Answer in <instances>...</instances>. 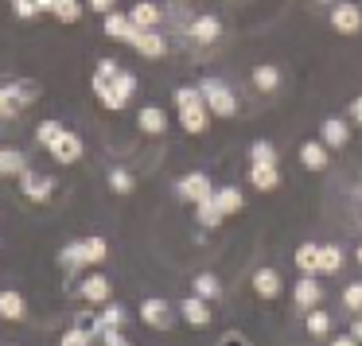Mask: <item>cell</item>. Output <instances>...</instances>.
Listing matches in <instances>:
<instances>
[{
  "label": "cell",
  "mask_w": 362,
  "mask_h": 346,
  "mask_svg": "<svg viewBox=\"0 0 362 346\" xmlns=\"http://www.w3.org/2000/svg\"><path fill=\"white\" fill-rule=\"evenodd\" d=\"M175 109H180L183 133L203 136L206 129H211V109H206V102H203V94H199V86H180V90H175Z\"/></svg>",
  "instance_id": "1"
},
{
  "label": "cell",
  "mask_w": 362,
  "mask_h": 346,
  "mask_svg": "<svg viewBox=\"0 0 362 346\" xmlns=\"http://www.w3.org/2000/svg\"><path fill=\"white\" fill-rule=\"evenodd\" d=\"M199 94H203L211 117H234L238 113V97H234V90H230L222 78H203L199 82Z\"/></svg>",
  "instance_id": "2"
},
{
  "label": "cell",
  "mask_w": 362,
  "mask_h": 346,
  "mask_svg": "<svg viewBox=\"0 0 362 346\" xmlns=\"http://www.w3.org/2000/svg\"><path fill=\"white\" fill-rule=\"evenodd\" d=\"M175 195L183 198V203H206V198L214 195V183H211V175L206 172H191V175H183L180 183H175Z\"/></svg>",
  "instance_id": "3"
},
{
  "label": "cell",
  "mask_w": 362,
  "mask_h": 346,
  "mask_svg": "<svg viewBox=\"0 0 362 346\" xmlns=\"http://www.w3.org/2000/svg\"><path fill=\"white\" fill-rule=\"evenodd\" d=\"M292 304L300 307V311H312V307L323 304V284L315 273H300L296 288H292Z\"/></svg>",
  "instance_id": "4"
},
{
  "label": "cell",
  "mask_w": 362,
  "mask_h": 346,
  "mask_svg": "<svg viewBox=\"0 0 362 346\" xmlns=\"http://www.w3.org/2000/svg\"><path fill=\"white\" fill-rule=\"evenodd\" d=\"M331 28L339 35H358L362 32V8L354 0H339L335 8H331Z\"/></svg>",
  "instance_id": "5"
},
{
  "label": "cell",
  "mask_w": 362,
  "mask_h": 346,
  "mask_svg": "<svg viewBox=\"0 0 362 346\" xmlns=\"http://www.w3.org/2000/svg\"><path fill=\"white\" fill-rule=\"evenodd\" d=\"M98 74H105V78L113 82V90H117V97L121 102H133V94H136V78L129 71H121L117 63H113V59H102V63H98Z\"/></svg>",
  "instance_id": "6"
},
{
  "label": "cell",
  "mask_w": 362,
  "mask_h": 346,
  "mask_svg": "<svg viewBox=\"0 0 362 346\" xmlns=\"http://www.w3.org/2000/svg\"><path fill=\"white\" fill-rule=\"evenodd\" d=\"M141 323H144V327H156V330H168L175 323L172 304H168V299H160V296L144 299V304H141Z\"/></svg>",
  "instance_id": "7"
},
{
  "label": "cell",
  "mask_w": 362,
  "mask_h": 346,
  "mask_svg": "<svg viewBox=\"0 0 362 346\" xmlns=\"http://www.w3.org/2000/svg\"><path fill=\"white\" fill-rule=\"evenodd\" d=\"M78 296L86 299V304H94V307H105V304H110V296H113V284H110V276H102V273H90V276H82V284H78Z\"/></svg>",
  "instance_id": "8"
},
{
  "label": "cell",
  "mask_w": 362,
  "mask_h": 346,
  "mask_svg": "<svg viewBox=\"0 0 362 346\" xmlns=\"http://www.w3.org/2000/svg\"><path fill=\"white\" fill-rule=\"evenodd\" d=\"M47 152L59 160V164H78V160H82V141L71 133V129H63V133L47 144Z\"/></svg>",
  "instance_id": "9"
},
{
  "label": "cell",
  "mask_w": 362,
  "mask_h": 346,
  "mask_svg": "<svg viewBox=\"0 0 362 346\" xmlns=\"http://www.w3.org/2000/svg\"><path fill=\"white\" fill-rule=\"evenodd\" d=\"M20 191H24L32 203H47V198L55 195V179H47V175H35V172H24V175H20Z\"/></svg>",
  "instance_id": "10"
},
{
  "label": "cell",
  "mask_w": 362,
  "mask_h": 346,
  "mask_svg": "<svg viewBox=\"0 0 362 346\" xmlns=\"http://www.w3.org/2000/svg\"><path fill=\"white\" fill-rule=\"evenodd\" d=\"M320 141L327 144V148H346V141H351V121L327 117V121L320 125Z\"/></svg>",
  "instance_id": "11"
},
{
  "label": "cell",
  "mask_w": 362,
  "mask_h": 346,
  "mask_svg": "<svg viewBox=\"0 0 362 346\" xmlns=\"http://www.w3.org/2000/svg\"><path fill=\"white\" fill-rule=\"evenodd\" d=\"M180 315H183V323H191V327H206V323L214 319V311H211V299H199V296H187L180 304Z\"/></svg>",
  "instance_id": "12"
},
{
  "label": "cell",
  "mask_w": 362,
  "mask_h": 346,
  "mask_svg": "<svg viewBox=\"0 0 362 346\" xmlns=\"http://www.w3.org/2000/svg\"><path fill=\"white\" fill-rule=\"evenodd\" d=\"M133 47H136V55H144V59H164V55H168V40L156 32V28H148V32H136Z\"/></svg>",
  "instance_id": "13"
},
{
  "label": "cell",
  "mask_w": 362,
  "mask_h": 346,
  "mask_svg": "<svg viewBox=\"0 0 362 346\" xmlns=\"http://www.w3.org/2000/svg\"><path fill=\"white\" fill-rule=\"evenodd\" d=\"M327 152H331V148H327L323 141H304V144H300V164H304L308 172H323V167L331 164Z\"/></svg>",
  "instance_id": "14"
},
{
  "label": "cell",
  "mask_w": 362,
  "mask_h": 346,
  "mask_svg": "<svg viewBox=\"0 0 362 346\" xmlns=\"http://www.w3.org/2000/svg\"><path fill=\"white\" fill-rule=\"evenodd\" d=\"M253 292H257L261 299H276L284 292L281 273H276V268H257V273H253Z\"/></svg>",
  "instance_id": "15"
},
{
  "label": "cell",
  "mask_w": 362,
  "mask_h": 346,
  "mask_svg": "<svg viewBox=\"0 0 362 346\" xmlns=\"http://www.w3.org/2000/svg\"><path fill=\"white\" fill-rule=\"evenodd\" d=\"M250 183L261 191V195H269V191L281 187V167L276 164H250Z\"/></svg>",
  "instance_id": "16"
},
{
  "label": "cell",
  "mask_w": 362,
  "mask_h": 346,
  "mask_svg": "<svg viewBox=\"0 0 362 346\" xmlns=\"http://www.w3.org/2000/svg\"><path fill=\"white\" fill-rule=\"evenodd\" d=\"M136 32H141V28H136L129 16H121V12H110V16H105V35H110V40H117V43H133V40H136Z\"/></svg>",
  "instance_id": "17"
},
{
  "label": "cell",
  "mask_w": 362,
  "mask_h": 346,
  "mask_svg": "<svg viewBox=\"0 0 362 346\" xmlns=\"http://www.w3.org/2000/svg\"><path fill=\"white\" fill-rule=\"evenodd\" d=\"M24 315H28V299L20 292H0V319L20 323Z\"/></svg>",
  "instance_id": "18"
},
{
  "label": "cell",
  "mask_w": 362,
  "mask_h": 346,
  "mask_svg": "<svg viewBox=\"0 0 362 346\" xmlns=\"http://www.w3.org/2000/svg\"><path fill=\"white\" fill-rule=\"evenodd\" d=\"M136 125H141V133L160 136V133L168 129V113L160 109V105H144V109H141V117H136Z\"/></svg>",
  "instance_id": "19"
},
{
  "label": "cell",
  "mask_w": 362,
  "mask_h": 346,
  "mask_svg": "<svg viewBox=\"0 0 362 346\" xmlns=\"http://www.w3.org/2000/svg\"><path fill=\"white\" fill-rule=\"evenodd\" d=\"M214 206L222 210V218H230V214H238L245 206V195L238 187H214Z\"/></svg>",
  "instance_id": "20"
},
{
  "label": "cell",
  "mask_w": 362,
  "mask_h": 346,
  "mask_svg": "<svg viewBox=\"0 0 362 346\" xmlns=\"http://www.w3.org/2000/svg\"><path fill=\"white\" fill-rule=\"evenodd\" d=\"M218 35H222L218 16H199V20H191V40H195V43H214Z\"/></svg>",
  "instance_id": "21"
},
{
  "label": "cell",
  "mask_w": 362,
  "mask_h": 346,
  "mask_svg": "<svg viewBox=\"0 0 362 346\" xmlns=\"http://www.w3.org/2000/svg\"><path fill=\"white\" fill-rule=\"evenodd\" d=\"M343 249L339 245H320V265H315V276H335L343 268Z\"/></svg>",
  "instance_id": "22"
},
{
  "label": "cell",
  "mask_w": 362,
  "mask_h": 346,
  "mask_svg": "<svg viewBox=\"0 0 362 346\" xmlns=\"http://www.w3.org/2000/svg\"><path fill=\"white\" fill-rule=\"evenodd\" d=\"M129 20H133L141 32H148V28H156L160 24V8L152 4V0H136L133 4V12H129Z\"/></svg>",
  "instance_id": "23"
},
{
  "label": "cell",
  "mask_w": 362,
  "mask_h": 346,
  "mask_svg": "<svg viewBox=\"0 0 362 346\" xmlns=\"http://www.w3.org/2000/svg\"><path fill=\"white\" fill-rule=\"evenodd\" d=\"M94 94H98V102H102L105 109H113V113H117V109H125V102L117 97V90H113V82L105 78V74H98V71H94Z\"/></svg>",
  "instance_id": "24"
},
{
  "label": "cell",
  "mask_w": 362,
  "mask_h": 346,
  "mask_svg": "<svg viewBox=\"0 0 362 346\" xmlns=\"http://www.w3.org/2000/svg\"><path fill=\"white\" fill-rule=\"evenodd\" d=\"M253 86H257L261 94H273V90L281 86V71H276L273 63H261V66H253Z\"/></svg>",
  "instance_id": "25"
},
{
  "label": "cell",
  "mask_w": 362,
  "mask_h": 346,
  "mask_svg": "<svg viewBox=\"0 0 362 346\" xmlns=\"http://www.w3.org/2000/svg\"><path fill=\"white\" fill-rule=\"evenodd\" d=\"M105 257H110L105 237H82V261H86V265H102Z\"/></svg>",
  "instance_id": "26"
},
{
  "label": "cell",
  "mask_w": 362,
  "mask_h": 346,
  "mask_svg": "<svg viewBox=\"0 0 362 346\" xmlns=\"http://www.w3.org/2000/svg\"><path fill=\"white\" fill-rule=\"evenodd\" d=\"M308 335L312 338H323V335H331V327H335V319H331L327 311H320V307H312V311H308Z\"/></svg>",
  "instance_id": "27"
},
{
  "label": "cell",
  "mask_w": 362,
  "mask_h": 346,
  "mask_svg": "<svg viewBox=\"0 0 362 346\" xmlns=\"http://www.w3.org/2000/svg\"><path fill=\"white\" fill-rule=\"evenodd\" d=\"M195 218H199V226H203V229H214V226H222V210L214 206V195L206 198V203H199V206H195Z\"/></svg>",
  "instance_id": "28"
},
{
  "label": "cell",
  "mask_w": 362,
  "mask_h": 346,
  "mask_svg": "<svg viewBox=\"0 0 362 346\" xmlns=\"http://www.w3.org/2000/svg\"><path fill=\"white\" fill-rule=\"evenodd\" d=\"M28 172V160L20 156L16 148H4L0 152V175H24Z\"/></svg>",
  "instance_id": "29"
},
{
  "label": "cell",
  "mask_w": 362,
  "mask_h": 346,
  "mask_svg": "<svg viewBox=\"0 0 362 346\" xmlns=\"http://www.w3.org/2000/svg\"><path fill=\"white\" fill-rule=\"evenodd\" d=\"M191 288H195V292H191V296H199V299H218V296H222V284L214 280L211 273L195 276V284H191Z\"/></svg>",
  "instance_id": "30"
},
{
  "label": "cell",
  "mask_w": 362,
  "mask_h": 346,
  "mask_svg": "<svg viewBox=\"0 0 362 346\" xmlns=\"http://www.w3.org/2000/svg\"><path fill=\"white\" fill-rule=\"evenodd\" d=\"M51 16L63 20V24H78V16H82V0H55Z\"/></svg>",
  "instance_id": "31"
},
{
  "label": "cell",
  "mask_w": 362,
  "mask_h": 346,
  "mask_svg": "<svg viewBox=\"0 0 362 346\" xmlns=\"http://www.w3.org/2000/svg\"><path fill=\"white\" fill-rule=\"evenodd\" d=\"M315 265H320V245H300L296 249V268L300 273H315Z\"/></svg>",
  "instance_id": "32"
},
{
  "label": "cell",
  "mask_w": 362,
  "mask_h": 346,
  "mask_svg": "<svg viewBox=\"0 0 362 346\" xmlns=\"http://www.w3.org/2000/svg\"><path fill=\"white\" fill-rule=\"evenodd\" d=\"M110 187H113V195H129V191L136 187V179L125 172V167H113V172H110Z\"/></svg>",
  "instance_id": "33"
},
{
  "label": "cell",
  "mask_w": 362,
  "mask_h": 346,
  "mask_svg": "<svg viewBox=\"0 0 362 346\" xmlns=\"http://www.w3.org/2000/svg\"><path fill=\"white\" fill-rule=\"evenodd\" d=\"M250 160H253V164H276V148H273V141H253Z\"/></svg>",
  "instance_id": "34"
},
{
  "label": "cell",
  "mask_w": 362,
  "mask_h": 346,
  "mask_svg": "<svg viewBox=\"0 0 362 346\" xmlns=\"http://www.w3.org/2000/svg\"><path fill=\"white\" fill-rule=\"evenodd\" d=\"M24 109V102L16 97V90H0V117H16V113Z\"/></svg>",
  "instance_id": "35"
},
{
  "label": "cell",
  "mask_w": 362,
  "mask_h": 346,
  "mask_svg": "<svg viewBox=\"0 0 362 346\" xmlns=\"http://www.w3.org/2000/svg\"><path fill=\"white\" fill-rule=\"evenodd\" d=\"M343 304H346V311H354V315L362 311V280H351L343 288Z\"/></svg>",
  "instance_id": "36"
},
{
  "label": "cell",
  "mask_w": 362,
  "mask_h": 346,
  "mask_svg": "<svg viewBox=\"0 0 362 346\" xmlns=\"http://www.w3.org/2000/svg\"><path fill=\"white\" fill-rule=\"evenodd\" d=\"M59 265L63 268H86V261H82V241H71L63 249V257H59Z\"/></svg>",
  "instance_id": "37"
},
{
  "label": "cell",
  "mask_w": 362,
  "mask_h": 346,
  "mask_svg": "<svg viewBox=\"0 0 362 346\" xmlns=\"http://www.w3.org/2000/svg\"><path fill=\"white\" fill-rule=\"evenodd\" d=\"M12 90H16V97H20L24 105H35V102H40V86H35V82H28V78H20Z\"/></svg>",
  "instance_id": "38"
},
{
  "label": "cell",
  "mask_w": 362,
  "mask_h": 346,
  "mask_svg": "<svg viewBox=\"0 0 362 346\" xmlns=\"http://www.w3.org/2000/svg\"><path fill=\"white\" fill-rule=\"evenodd\" d=\"M59 133H63V125H59V121H43V125H40V129H35V141H40V144H43V148H47V144H51V141H55V136H59Z\"/></svg>",
  "instance_id": "39"
},
{
  "label": "cell",
  "mask_w": 362,
  "mask_h": 346,
  "mask_svg": "<svg viewBox=\"0 0 362 346\" xmlns=\"http://www.w3.org/2000/svg\"><path fill=\"white\" fill-rule=\"evenodd\" d=\"M102 327H125V307L105 304V311H102Z\"/></svg>",
  "instance_id": "40"
},
{
  "label": "cell",
  "mask_w": 362,
  "mask_h": 346,
  "mask_svg": "<svg viewBox=\"0 0 362 346\" xmlns=\"http://www.w3.org/2000/svg\"><path fill=\"white\" fill-rule=\"evenodd\" d=\"M94 342V335H90V330H82V327H71L63 335V346H90Z\"/></svg>",
  "instance_id": "41"
},
{
  "label": "cell",
  "mask_w": 362,
  "mask_h": 346,
  "mask_svg": "<svg viewBox=\"0 0 362 346\" xmlns=\"http://www.w3.org/2000/svg\"><path fill=\"white\" fill-rule=\"evenodd\" d=\"M98 335H102V346H125V335H121V327H102Z\"/></svg>",
  "instance_id": "42"
},
{
  "label": "cell",
  "mask_w": 362,
  "mask_h": 346,
  "mask_svg": "<svg viewBox=\"0 0 362 346\" xmlns=\"http://www.w3.org/2000/svg\"><path fill=\"white\" fill-rule=\"evenodd\" d=\"M218 346H250V338H245L242 330H226V335L218 338Z\"/></svg>",
  "instance_id": "43"
},
{
  "label": "cell",
  "mask_w": 362,
  "mask_h": 346,
  "mask_svg": "<svg viewBox=\"0 0 362 346\" xmlns=\"http://www.w3.org/2000/svg\"><path fill=\"white\" fill-rule=\"evenodd\" d=\"M16 16H24V20L40 16V8H35V0H16Z\"/></svg>",
  "instance_id": "44"
},
{
  "label": "cell",
  "mask_w": 362,
  "mask_h": 346,
  "mask_svg": "<svg viewBox=\"0 0 362 346\" xmlns=\"http://www.w3.org/2000/svg\"><path fill=\"white\" fill-rule=\"evenodd\" d=\"M346 117H351V125H362V94L351 102V109H346Z\"/></svg>",
  "instance_id": "45"
},
{
  "label": "cell",
  "mask_w": 362,
  "mask_h": 346,
  "mask_svg": "<svg viewBox=\"0 0 362 346\" xmlns=\"http://www.w3.org/2000/svg\"><path fill=\"white\" fill-rule=\"evenodd\" d=\"M327 346H362V342H358V338L351 335V330H346V335H335V338H331Z\"/></svg>",
  "instance_id": "46"
},
{
  "label": "cell",
  "mask_w": 362,
  "mask_h": 346,
  "mask_svg": "<svg viewBox=\"0 0 362 346\" xmlns=\"http://www.w3.org/2000/svg\"><path fill=\"white\" fill-rule=\"evenodd\" d=\"M86 4L94 12H102V16H110V12H113V0H86Z\"/></svg>",
  "instance_id": "47"
},
{
  "label": "cell",
  "mask_w": 362,
  "mask_h": 346,
  "mask_svg": "<svg viewBox=\"0 0 362 346\" xmlns=\"http://www.w3.org/2000/svg\"><path fill=\"white\" fill-rule=\"evenodd\" d=\"M351 335H354V338H358V342H362V311H358V315H354V319H351Z\"/></svg>",
  "instance_id": "48"
},
{
  "label": "cell",
  "mask_w": 362,
  "mask_h": 346,
  "mask_svg": "<svg viewBox=\"0 0 362 346\" xmlns=\"http://www.w3.org/2000/svg\"><path fill=\"white\" fill-rule=\"evenodd\" d=\"M35 8H40V12H51V8H55V0H35Z\"/></svg>",
  "instance_id": "49"
},
{
  "label": "cell",
  "mask_w": 362,
  "mask_h": 346,
  "mask_svg": "<svg viewBox=\"0 0 362 346\" xmlns=\"http://www.w3.org/2000/svg\"><path fill=\"white\" fill-rule=\"evenodd\" d=\"M354 257H358V268H362V245H358V249H354Z\"/></svg>",
  "instance_id": "50"
},
{
  "label": "cell",
  "mask_w": 362,
  "mask_h": 346,
  "mask_svg": "<svg viewBox=\"0 0 362 346\" xmlns=\"http://www.w3.org/2000/svg\"><path fill=\"white\" fill-rule=\"evenodd\" d=\"M12 346H16V342H12Z\"/></svg>",
  "instance_id": "51"
},
{
  "label": "cell",
  "mask_w": 362,
  "mask_h": 346,
  "mask_svg": "<svg viewBox=\"0 0 362 346\" xmlns=\"http://www.w3.org/2000/svg\"><path fill=\"white\" fill-rule=\"evenodd\" d=\"M125 346H129V342H125Z\"/></svg>",
  "instance_id": "52"
}]
</instances>
